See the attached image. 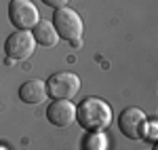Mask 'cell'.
Segmentation results:
<instances>
[{
  "instance_id": "obj_1",
  "label": "cell",
  "mask_w": 158,
  "mask_h": 150,
  "mask_svg": "<svg viewBox=\"0 0 158 150\" xmlns=\"http://www.w3.org/2000/svg\"><path fill=\"white\" fill-rule=\"evenodd\" d=\"M76 121L86 131H103L112 123V108L99 97H86L76 108Z\"/></svg>"
},
{
  "instance_id": "obj_9",
  "label": "cell",
  "mask_w": 158,
  "mask_h": 150,
  "mask_svg": "<svg viewBox=\"0 0 158 150\" xmlns=\"http://www.w3.org/2000/svg\"><path fill=\"white\" fill-rule=\"evenodd\" d=\"M32 36L42 47H55L57 45V32H55V28H53L51 21H44V19H40L34 25V34Z\"/></svg>"
},
{
  "instance_id": "obj_2",
  "label": "cell",
  "mask_w": 158,
  "mask_h": 150,
  "mask_svg": "<svg viewBox=\"0 0 158 150\" xmlns=\"http://www.w3.org/2000/svg\"><path fill=\"white\" fill-rule=\"evenodd\" d=\"M51 24L55 28L57 36H61L63 40H68L72 45H80V38H82V19H80V15L74 9H68V6L57 9Z\"/></svg>"
},
{
  "instance_id": "obj_6",
  "label": "cell",
  "mask_w": 158,
  "mask_h": 150,
  "mask_svg": "<svg viewBox=\"0 0 158 150\" xmlns=\"http://www.w3.org/2000/svg\"><path fill=\"white\" fill-rule=\"evenodd\" d=\"M118 127H120L122 135H127L129 139H141L143 129H146V114L139 108H127V110H122L120 118H118Z\"/></svg>"
},
{
  "instance_id": "obj_10",
  "label": "cell",
  "mask_w": 158,
  "mask_h": 150,
  "mask_svg": "<svg viewBox=\"0 0 158 150\" xmlns=\"http://www.w3.org/2000/svg\"><path fill=\"white\" fill-rule=\"evenodd\" d=\"M106 138L99 131H91V135L85 142V150H106Z\"/></svg>"
},
{
  "instance_id": "obj_5",
  "label": "cell",
  "mask_w": 158,
  "mask_h": 150,
  "mask_svg": "<svg viewBox=\"0 0 158 150\" xmlns=\"http://www.w3.org/2000/svg\"><path fill=\"white\" fill-rule=\"evenodd\" d=\"M34 49H36V40H34V36L27 30H17L15 34H11L6 38V45H4L6 55L11 59H17V62L32 57Z\"/></svg>"
},
{
  "instance_id": "obj_4",
  "label": "cell",
  "mask_w": 158,
  "mask_h": 150,
  "mask_svg": "<svg viewBox=\"0 0 158 150\" xmlns=\"http://www.w3.org/2000/svg\"><path fill=\"white\" fill-rule=\"evenodd\" d=\"M9 17L17 30H30L40 21V13L30 0H11Z\"/></svg>"
},
{
  "instance_id": "obj_7",
  "label": "cell",
  "mask_w": 158,
  "mask_h": 150,
  "mask_svg": "<svg viewBox=\"0 0 158 150\" xmlns=\"http://www.w3.org/2000/svg\"><path fill=\"white\" fill-rule=\"evenodd\" d=\"M47 118H49L51 125L55 127H70L76 118V108L70 100H55L47 108Z\"/></svg>"
},
{
  "instance_id": "obj_3",
  "label": "cell",
  "mask_w": 158,
  "mask_h": 150,
  "mask_svg": "<svg viewBox=\"0 0 158 150\" xmlns=\"http://www.w3.org/2000/svg\"><path fill=\"white\" fill-rule=\"evenodd\" d=\"M47 93L55 100H72L74 95L80 91V78L72 72H57L49 78Z\"/></svg>"
},
{
  "instance_id": "obj_12",
  "label": "cell",
  "mask_w": 158,
  "mask_h": 150,
  "mask_svg": "<svg viewBox=\"0 0 158 150\" xmlns=\"http://www.w3.org/2000/svg\"><path fill=\"white\" fill-rule=\"evenodd\" d=\"M0 150H6V148H4V146H0Z\"/></svg>"
},
{
  "instance_id": "obj_11",
  "label": "cell",
  "mask_w": 158,
  "mask_h": 150,
  "mask_svg": "<svg viewBox=\"0 0 158 150\" xmlns=\"http://www.w3.org/2000/svg\"><path fill=\"white\" fill-rule=\"evenodd\" d=\"M42 2L49 4V6H53V9H61V6L68 4V0H42Z\"/></svg>"
},
{
  "instance_id": "obj_8",
  "label": "cell",
  "mask_w": 158,
  "mask_h": 150,
  "mask_svg": "<svg viewBox=\"0 0 158 150\" xmlns=\"http://www.w3.org/2000/svg\"><path fill=\"white\" fill-rule=\"evenodd\" d=\"M19 97L25 104H42L49 97L47 93V85L42 80H27L19 87Z\"/></svg>"
}]
</instances>
